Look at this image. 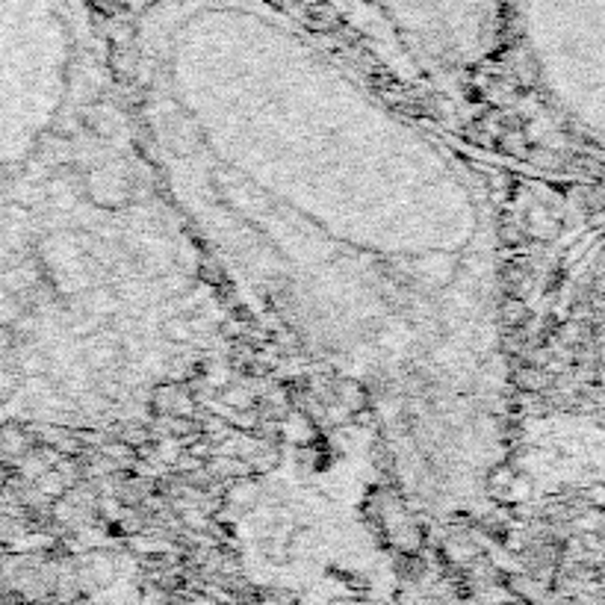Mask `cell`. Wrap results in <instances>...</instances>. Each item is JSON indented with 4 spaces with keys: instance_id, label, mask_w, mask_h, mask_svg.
Wrapping results in <instances>:
<instances>
[{
    "instance_id": "obj_1",
    "label": "cell",
    "mask_w": 605,
    "mask_h": 605,
    "mask_svg": "<svg viewBox=\"0 0 605 605\" xmlns=\"http://www.w3.org/2000/svg\"><path fill=\"white\" fill-rule=\"evenodd\" d=\"M346 27L422 71L475 66L491 48L499 0H316Z\"/></svg>"
},
{
    "instance_id": "obj_2",
    "label": "cell",
    "mask_w": 605,
    "mask_h": 605,
    "mask_svg": "<svg viewBox=\"0 0 605 605\" xmlns=\"http://www.w3.org/2000/svg\"><path fill=\"white\" fill-rule=\"evenodd\" d=\"M110 4H151V0H110Z\"/></svg>"
}]
</instances>
